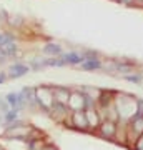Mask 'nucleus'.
Instances as JSON below:
<instances>
[{
    "mask_svg": "<svg viewBox=\"0 0 143 150\" xmlns=\"http://www.w3.org/2000/svg\"><path fill=\"white\" fill-rule=\"evenodd\" d=\"M35 93H37V100L40 102V105H42V107H47V108H48L52 103H55V100H53V90H52V88L42 87V88L35 90Z\"/></svg>",
    "mask_w": 143,
    "mask_h": 150,
    "instance_id": "nucleus-1",
    "label": "nucleus"
},
{
    "mask_svg": "<svg viewBox=\"0 0 143 150\" xmlns=\"http://www.w3.org/2000/svg\"><path fill=\"white\" fill-rule=\"evenodd\" d=\"M98 130H100V135L101 137H105V139H113L115 135H117V122H113V120H103V122L100 123V127H98Z\"/></svg>",
    "mask_w": 143,
    "mask_h": 150,
    "instance_id": "nucleus-2",
    "label": "nucleus"
},
{
    "mask_svg": "<svg viewBox=\"0 0 143 150\" xmlns=\"http://www.w3.org/2000/svg\"><path fill=\"white\" fill-rule=\"evenodd\" d=\"M68 107L73 108V112L85 110V97H83V93H80V92H73V93L70 95Z\"/></svg>",
    "mask_w": 143,
    "mask_h": 150,
    "instance_id": "nucleus-3",
    "label": "nucleus"
},
{
    "mask_svg": "<svg viewBox=\"0 0 143 150\" xmlns=\"http://www.w3.org/2000/svg\"><path fill=\"white\" fill-rule=\"evenodd\" d=\"M70 95H72V93L68 92V88H63V87H57V88H53V100H55V103L68 105Z\"/></svg>",
    "mask_w": 143,
    "mask_h": 150,
    "instance_id": "nucleus-4",
    "label": "nucleus"
},
{
    "mask_svg": "<svg viewBox=\"0 0 143 150\" xmlns=\"http://www.w3.org/2000/svg\"><path fill=\"white\" fill-rule=\"evenodd\" d=\"M72 122L77 129H88V122H87V115H85V110H78V112H73L72 115Z\"/></svg>",
    "mask_w": 143,
    "mask_h": 150,
    "instance_id": "nucleus-5",
    "label": "nucleus"
},
{
    "mask_svg": "<svg viewBox=\"0 0 143 150\" xmlns=\"http://www.w3.org/2000/svg\"><path fill=\"white\" fill-rule=\"evenodd\" d=\"M85 115H87V122H88V127H93V129H98L100 127V118L97 115L95 110H92V108H87L85 110Z\"/></svg>",
    "mask_w": 143,
    "mask_h": 150,
    "instance_id": "nucleus-6",
    "label": "nucleus"
},
{
    "mask_svg": "<svg viewBox=\"0 0 143 150\" xmlns=\"http://www.w3.org/2000/svg\"><path fill=\"white\" fill-rule=\"evenodd\" d=\"M63 60L70 65H78V64H83L85 60L80 54H75V52H70V54H65L63 55Z\"/></svg>",
    "mask_w": 143,
    "mask_h": 150,
    "instance_id": "nucleus-7",
    "label": "nucleus"
},
{
    "mask_svg": "<svg viewBox=\"0 0 143 150\" xmlns=\"http://www.w3.org/2000/svg\"><path fill=\"white\" fill-rule=\"evenodd\" d=\"M28 132H30V129H27V127H12L8 130V135L18 137V139H25L27 135H28Z\"/></svg>",
    "mask_w": 143,
    "mask_h": 150,
    "instance_id": "nucleus-8",
    "label": "nucleus"
},
{
    "mask_svg": "<svg viewBox=\"0 0 143 150\" xmlns=\"http://www.w3.org/2000/svg\"><path fill=\"white\" fill-rule=\"evenodd\" d=\"M103 65L98 59L97 60H85L83 64H82V69L83 70H95V69H101Z\"/></svg>",
    "mask_w": 143,
    "mask_h": 150,
    "instance_id": "nucleus-9",
    "label": "nucleus"
},
{
    "mask_svg": "<svg viewBox=\"0 0 143 150\" xmlns=\"http://www.w3.org/2000/svg\"><path fill=\"white\" fill-rule=\"evenodd\" d=\"M7 100H8V103H10L12 107H15V108H18L22 105V95L20 93H8L7 95Z\"/></svg>",
    "mask_w": 143,
    "mask_h": 150,
    "instance_id": "nucleus-10",
    "label": "nucleus"
},
{
    "mask_svg": "<svg viewBox=\"0 0 143 150\" xmlns=\"http://www.w3.org/2000/svg\"><path fill=\"white\" fill-rule=\"evenodd\" d=\"M27 67L25 65H22V64H17V65H12V69H10V75L12 77H22L23 74H27Z\"/></svg>",
    "mask_w": 143,
    "mask_h": 150,
    "instance_id": "nucleus-11",
    "label": "nucleus"
},
{
    "mask_svg": "<svg viewBox=\"0 0 143 150\" xmlns=\"http://www.w3.org/2000/svg\"><path fill=\"white\" fill-rule=\"evenodd\" d=\"M0 52L5 55V57H8V55H13L17 52V47H15V43L10 42V43H5L4 47H0Z\"/></svg>",
    "mask_w": 143,
    "mask_h": 150,
    "instance_id": "nucleus-12",
    "label": "nucleus"
},
{
    "mask_svg": "<svg viewBox=\"0 0 143 150\" xmlns=\"http://www.w3.org/2000/svg\"><path fill=\"white\" fill-rule=\"evenodd\" d=\"M43 52L45 54H52V55H58L62 54V47H58L57 43H48L47 47H43Z\"/></svg>",
    "mask_w": 143,
    "mask_h": 150,
    "instance_id": "nucleus-13",
    "label": "nucleus"
},
{
    "mask_svg": "<svg viewBox=\"0 0 143 150\" xmlns=\"http://www.w3.org/2000/svg\"><path fill=\"white\" fill-rule=\"evenodd\" d=\"M123 79L128 80V82H133V83H142L143 82V75L142 74H135V75L127 74V75H123Z\"/></svg>",
    "mask_w": 143,
    "mask_h": 150,
    "instance_id": "nucleus-14",
    "label": "nucleus"
},
{
    "mask_svg": "<svg viewBox=\"0 0 143 150\" xmlns=\"http://www.w3.org/2000/svg\"><path fill=\"white\" fill-rule=\"evenodd\" d=\"M135 117H143V98H137V112Z\"/></svg>",
    "mask_w": 143,
    "mask_h": 150,
    "instance_id": "nucleus-15",
    "label": "nucleus"
},
{
    "mask_svg": "<svg viewBox=\"0 0 143 150\" xmlns=\"http://www.w3.org/2000/svg\"><path fill=\"white\" fill-rule=\"evenodd\" d=\"M133 150H143V135L135 140V144H133Z\"/></svg>",
    "mask_w": 143,
    "mask_h": 150,
    "instance_id": "nucleus-16",
    "label": "nucleus"
},
{
    "mask_svg": "<svg viewBox=\"0 0 143 150\" xmlns=\"http://www.w3.org/2000/svg\"><path fill=\"white\" fill-rule=\"evenodd\" d=\"M12 42V37L8 35H4V33H0V47H4L5 43H10Z\"/></svg>",
    "mask_w": 143,
    "mask_h": 150,
    "instance_id": "nucleus-17",
    "label": "nucleus"
},
{
    "mask_svg": "<svg viewBox=\"0 0 143 150\" xmlns=\"http://www.w3.org/2000/svg\"><path fill=\"white\" fill-rule=\"evenodd\" d=\"M17 118V112H8L5 115V120H8V122H10V120H15Z\"/></svg>",
    "mask_w": 143,
    "mask_h": 150,
    "instance_id": "nucleus-18",
    "label": "nucleus"
},
{
    "mask_svg": "<svg viewBox=\"0 0 143 150\" xmlns=\"http://www.w3.org/2000/svg\"><path fill=\"white\" fill-rule=\"evenodd\" d=\"M115 2H118V4H123V5H133L137 0H115Z\"/></svg>",
    "mask_w": 143,
    "mask_h": 150,
    "instance_id": "nucleus-19",
    "label": "nucleus"
},
{
    "mask_svg": "<svg viewBox=\"0 0 143 150\" xmlns=\"http://www.w3.org/2000/svg\"><path fill=\"white\" fill-rule=\"evenodd\" d=\"M4 59H5V55H4L2 52H0V62H4Z\"/></svg>",
    "mask_w": 143,
    "mask_h": 150,
    "instance_id": "nucleus-20",
    "label": "nucleus"
},
{
    "mask_svg": "<svg viewBox=\"0 0 143 150\" xmlns=\"http://www.w3.org/2000/svg\"><path fill=\"white\" fill-rule=\"evenodd\" d=\"M2 82H4V77H0V83H2Z\"/></svg>",
    "mask_w": 143,
    "mask_h": 150,
    "instance_id": "nucleus-21",
    "label": "nucleus"
},
{
    "mask_svg": "<svg viewBox=\"0 0 143 150\" xmlns=\"http://www.w3.org/2000/svg\"><path fill=\"white\" fill-rule=\"evenodd\" d=\"M137 2H143V0H137Z\"/></svg>",
    "mask_w": 143,
    "mask_h": 150,
    "instance_id": "nucleus-22",
    "label": "nucleus"
}]
</instances>
